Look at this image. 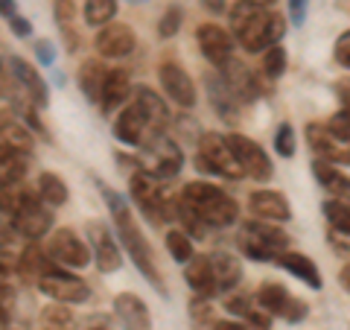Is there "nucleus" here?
<instances>
[{
    "instance_id": "1",
    "label": "nucleus",
    "mask_w": 350,
    "mask_h": 330,
    "mask_svg": "<svg viewBox=\"0 0 350 330\" xmlns=\"http://www.w3.org/2000/svg\"><path fill=\"white\" fill-rule=\"evenodd\" d=\"M96 184H100V193H103V199L108 205V211H111V219H114V228H117V234H120V243H123V249L129 251V260L137 266V272L144 275V278L152 283V287L158 290V295H163L167 299V287H163V278H161V272L155 266V255H152V246H149V240L144 237V231L137 228L135 223V214H131V207H129V199H123L117 190H111L108 184H103L100 179H96Z\"/></svg>"
},
{
    "instance_id": "2",
    "label": "nucleus",
    "mask_w": 350,
    "mask_h": 330,
    "mask_svg": "<svg viewBox=\"0 0 350 330\" xmlns=\"http://www.w3.org/2000/svg\"><path fill=\"white\" fill-rule=\"evenodd\" d=\"M231 36L245 53L269 50L286 36V21L257 0H237L231 6Z\"/></svg>"
},
{
    "instance_id": "3",
    "label": "nucleus",
    "mask_w": 350,
    "mask_h": 330,
    "mask_svg": "<svg viewBox=\"0 0 350 330\" xmlns=\"http://www.w3.org/2000/svg\"><path fill=\"white\" fill-rule=\"evenodd\" d=\"M181 202L211 228H228V225H234L237 216H239V207H237V202L231 199V196H228L225 190H219L216 184H207V181L184 184Z\"/></svg>"
},
{
    "instance_id": "4",
    "label": "nucleus",
    "mask_w": 350,
    "mask_h": 330,
    "mask_svg": "<svg viewBox=\"0 0 350 330\" xmlns=\"http://www.w3.org/2000/svg\"><path fill=\"white\" fill-rule=\"evenodd\" d=\"M237 243L243 249L245 257L257 260V263H278V257L289 251L286 231L278 228L275 223H266V219L245 223L237 234Z\"/></svg>"
},
{
    "instance_id": "5",
    "label": "nucleus",
    "mask_w": 350,
    "mask_h": 330,
    "mask_svg": "<svg viewBox=\"0 0 350 330\" xmlns=\"http://www.w3.org/2000/svg\"><path fill=\"white\" fill-rule=\"evenodd\" d=\"M196 167L204 170V173H213V175H222V179H243L245 170L243 164L237 161L231 144L228 138L216 135V131H204L199 138V152H196Z\"/></svg>"
},
{
    "instance_id": "6",
    "label": "nucleus",
    "mask_w": 350,
    "mask_h": 330,
    "mask_svg": "<svg viewBox=\"0 0 350 330\" xmlns=\"http://www.w3.org/2000/svg\"><path fill=\"white\" fill-rule=\"evenodd\" d=\"M140 164H144V170H149L155 179L167 181V179H175V175L181 173L184 167V152L181 147L175 144L172 138H167L163 131L158 135H149L144 140V147H140Z\"/></svg>"
},
{
    "instance_id": "7",
    "label": "nucleus",
    "mask_w": 350,
    "mask_h": 330,
    "mask_svg": "<svg viewBox=\"0 0 350 330\" xmlns=\"http://www.w3.org/2000/svg\"><path fill=\"white\" fill-rule=\"evenodd\" d=\"M306 144L312 155L330 164H350V138H342L327 123H310L306 126Z\"/></svg>"
},
{
    "instance_id": "8",
    "label": "nucleus",
    "mask_w": 350,
    "mask_h": 330,
    "mask_svg": "<svg viewBox=\"0 0 350 330\" xmlns=\"http://www.w3.org/2000/svg\"><path fill=\"white\" fill-rule=\"evenodd\" d=\"M228 144H231L234 155H237L239 164H243L248 179H254V181H269L271 179L275 167H271V161H269L266 152H262L260 144H254V140L245 138V135H237V131L234 135H228Z\"/></svg>"
},
{
    "instance_id": "9",
    "label": "nucleus",
    "mask_w": 350,
    "mask_h": 330,
    "mask_svg": "<svg viewBox=\"0 0 350 330\" xmlns=\"http://www.w3.org/2000/svg\"><path fill=\"white\" fill-rule=\"evenodd\" d=\"M47 251L59 266L85 269L88 263H91V251H88V246L82 243V237H76V231H70V228H59L56 234L50 237Z\"/></svg>"
},
{
    "instance_id": "10",
    "label": "nucleus",
    "mask_w": 350,
    "mask_h": 330,
    "mask_svg": "<svg viewBox=\"0 0 350 330\" xmlns=\"http://www.w3.org/2000/svg\"><path fill=\"white\" fill-rule=\"evenodd\" d=\"M38 290L56 304H82L91 299V290H88L79 278H73V275L62 272V269H53L50 275H44L38 281Z\"/></svg>"
},
{
    "instance_id": "11",
    "label": "nucleus",
    "mask_w": 350,
    "mask_h": 330,
    "mask_svg": "<svg viewBox=\"0 0 350 330\" xmlns=\"http://www.w3.org/2000/svg\"><path fill=\"white\" fill-rule=\"evenodd\" d=\"M196 41H199L202 56L211 64H216V68H225V64L234 59V41L237 38L222 27L202 24L199 29H196Z\"/></svg>"
},
{
    "instance_id": "12",
    "label": "nucleus",
    "mask_w": 350,
    "mask_h": 330,
    "mask_svg": "<svg viewBox=\"0 0 350 330\" xmlns=\"http://www.w3.org/2000/svg\"><path fill=\"white\" fill-rule=\"evenodd\" d=\"M149 135H158V131H152L144 108L131 100L123 112H120V117L114 120V138L120 140V144H126V147H144V140Z\"/></svg>"
},
{
    "instance_id": "13",
    "label": "nucleus",
    "mask_w": 350,
    "mask_h": 330,
    "mask_svg": "<svg viewBox=\"0 0 350 330\" xmlns=\"http://www.w3.org/2000/svg\"><path fill=\"white\" fill-rule=\"evenodd\" d=\"M88 240H91V249H94V260H96V269L103 275L108 272H117L123 266V255H120V249L114 243L111 231L105 228V223H88Z\"/></svg>"
},
{
    "instance_id": "14",
    "label": "nucleus",
    "mask_w": 350,
    "mask_h": 330,
    "mask_svg": "<svg viewBox=\"0 0 350 330\" xmlns=\"http://www.w3.org/2000/svg\"><path fill=\"white\" fill-rule=\"evenodd\" d=\"M135 44H137L135 29H131L129 24H114V21L108 27H103L100 32H96V38H94L96 53L105 56V59H123V56H129V53L135 50Z\"/></svg>"
},
{
    "instance_id": "15",
    "label": "nucleus",
    "mask_w": 350,
    "mask_h": 330,
    "mask_svg": "<svg viewBox=\"0 0 350 330\" xmlns=\"http://www.w3.org/2000/svg\"><path fill=\"white\" fill-rule=\"evenodd\" d=\"M161 85H163V91H167V97L175 103V105H181V108H193L196 105V85L190 79V73L181 68V64H161Z\"/></svg>"
},
{
    "instance_id": "16",
    "label": "nucleus",
    "mask_w": 350,
    "mask_h": 330,
    "mask_svg": "<svg viewBox=\"0 0 350 330\" xmlns=\"http://www.w3.org/2000/svg\"><path fill=\"white\" fill-rule=\"evenodd\" d=\"M204 88H207V97H211V105L213 112L225 120V123H237L239 120V100L237 94L231 91V85L225 82L222 73H207L204 76Z\"/></svg>"
},
{
    "instance_id": "17",
    "label": "nucleus",
    "mask_w": 350,
    "mask_h": 330,
    "mask_svg": "<svg viewBox=\"0 0 350 330\" xmlns=\"http://www.w3.org/2000/svg\"><path fill=\"white\" fill-rule=\"evenodd\" d=\"M222 76H225V82L231 85V91L237 94V100L239 103H254L257 97L262 94V88H260V79L254 76V71L245 68L243 62H237L231 59L222 68Z\"/></svg>"
},
{
    "instance_id": "18",
    "label": "nucleus",
    "mask_w": 350,
    "mask_h": 330,
    "mask_svg": "<svg viewBox=\"0 0 350 330\" xmlns=\"http://www.w3.org/2000/svg\"><path fill=\"white\" fill-rule=\"evenodd\" d=\"M6 71L15 76V79L24 85V91L29 94V100H32V105H47V100H50V94H47V85H44V79L36 73V68H32L29 62H24L21 56H6Z\"/></svg>"
},
{
    "instance_id": "19",
    "label": "nucleus",
    "mask_w": 350,
    "mask_h": 330,
    "mask_svg": "<svg viewBox=\"0 0 350 330\" xmlns=\"http://www.w3.org/2000/svg\"><path fill=\"white\" fill-rule=\"evenodd\" d=\"M248 207H251V214H254L257 219H266V223H286V219H292L289 202L283 199L280 193H275V190H257V193H251Z\"/></svg>"
},
{
    "instance_id": "20",
    "label": "nucleus",
    "mask_w": 350,
    "mask_h": 330,
    "mask_svg": "<svg viewBox=\"0 0 350 330\" xmlns=\"http://www.w3.org/2000/svg\"><path fill=\"white\" fill-rule=\"evenodd\" d=\"M114 310H117V318L123 322L126 330H152L149 307L140 301L135 292H120L114 299Z\"/></svg>"
},
{
    "instance_id": "21",
    "label": "nucleus",
    "mask_w": 350,
    "mask_h": 330,
    "mask_svg": "<svg viewBox=\"0 0 350 330\" xmlns=\"http://www.w3.org/2000/svg\"><path fill=\"white\" fill-rule=\"evenodd\" d=\"M131 94V79H129V71L123 68H114L108 71L105 76V85H103V97H100V108L103 114H111L114 108H120Z\"/></svg>"
},
{
    "instance_id": "22",
    "label": "nucleus",
    "mask_w": 350,
    "mask_h": 330,
    "mask_svg": "<svg viewBox=\"0 0 350 330\" xmlns=\"http://www.w3.org/2000/svg\"><path fill=\"white\" fill-rule=\"evenodd\" d=\"M184 281L190 283V290L199 295V299H211L213 292H219L216 278H213L211 257H193L187 266H184Z\"/></svg>"
},
{
    "instance_id": "23",
    "label": "nucleus",
    "mask_w": 350,
    "mask_h": 330,
    "mask_svg": "<svg viewBox=\"0 0 350 330\" xmlns=\"http://www.w3.org/2000/svg\"><path fill=\"white\" fill-rule=\"evenodd\" d=\"M18 269H21V275H24V278H29V281L38 283L44 275H50L53 269H59V263L50 257V251L38 249V243H29L24 251H21Z\"/></svg>"
},
{
    "instance_id": "24",
    "label": "nucleus",
    "mask_w": 350,
    "mask_h": 330,
    "mask_svg": "<svg viewBox=\"0 0 350 330\" xmlns=\"http://www.w3.org/2000/svg\"><path fill=\"white\" fill-rule=\"evenodd\" d=\"M278 266L286 269L289 275H295V278H301L306 287H312V290H321L324 287L321 272H319V266H315V260L301 255V251H286V255H280L278 257Z\"/></svg>"
},
{
    "instance_id": "25",
    "label": "nucleus",
    "mask_w": 350,
    "mask_h": 330,
    "mask_svg": "<svg viewBox=\"0 0 350 330\" xmlns=\"http://www.w3.org/2000/svg\"><path fill=\"white\" fill-rule=\"evenodd\" d=\"M312 175L321 181L324 190H330V193H333V199H338V202H350V179H347L345 173H338L336 164L315 158V161H312Z\"/></svg>"
},
{
    "instance_id": "26",
    "label": "nucleus",
    "mask_w": 350,
    "mask_h": 330,
    "mask_svg": "<svg viewBox=\"0 0 350 330\" xmlns=\"http://www.w3.org/2000/svg\"><path fill=\"white\" fill-rule=\"evenodd\" d=\"M135 103L144 108V114H146V120H149L152 131H163V129H167V123H170V112H167L163 100H161L155 91H152V88L140 85L137 91H135Z\"/></svg>"
},
{
    "instance_id": "27",
    "label": "nucleus",
    "mask_w": 350,
    "mask_h": 330,
    "mask_svg": "<svg viewBox=\"0 0 350 330\" xmlns=\"http://www.w3.org/2000/svg\"><path fill=\"white\" fill-rule=\"evenodd\" d=\"M211 266H213V278H216L219 292L234 290L239 283V278H243V266H239V260L234 255H228V251H216V255H211Z\"/></svg>"
},
{
    "instance_id": "28",
    "label": "nucleus",
    "mask_w": 350,
    "mask_h": 330,
    "mask_svg": "<svg viewBox=\"0 0 350 330\" xmlns=\"http://www.w3.org/2000/svg\"><path fill=\"white\" fill-rule=\"evenodd\" d=\"M105 76H108V71H105V64L100 59H88L82 68H79V88H82V94L91 103H100Z\"/></svg>"
},
{
    "instance_id": "29",
    "label": "nucleus",
    "mask_w": 350,
    "mask_h": 330,
    "mask_svg": "<svg viewBox=\"0 0 350 330\" xmlns=\"http://www.w3.org/2000/svg\"><path fill=\"white\" fill-rule=\"evenodd\" d=\"M0 135H3V149L21 152V155H32V135L21 123H15V120H3Z\"/></svg>"
},
{
    "instance_id": "30",
    "label": "nucleus",
    "mask_w": 350,
    "mask_h": 330,
    "mask_svg": "<svg viewBox=\"0 0 350 330\" xmlns=\"http://www.w3.org/2000/svg\"><path fill=\"white\" fill-rule=\"evenodd\" d=\"M286 301H289V292H286V287H283V283H278V281H266V283H262V287L257 290V304H260L266 313H271V316H280V310L286 307Z\"/></svg>"
},
{
    "instance_id": "31",
    "label": "nucleus",
    "mask_w": 350,
    "mask_h": 330,
    "mask_svg": "<svg viewBox=\"0 0 350 330\" xmlns=\"http://www.w3.org/2000/svg\"><path fill=\"white\" fill-rule=\"evenodd\" d=\"M53 15H56V24L62 29L64 41H68V50L73 53L76 47H79V41H76V32H73V18H76V3L73 0H53Z\"/></svg>"
},
{
    "instance_id": "32",
    "label": "nucleus",
    "mask_w": 350,
    "mask_h": 330,
    "mask_svg": "<svg viewBox=\"0 0 350 330\" xmlns=\"http://www.w3.org/2000/svg\"><path fill=\"white\" fill-rule=\"evenodd\" d=\"M27 164H29V155L3 149V161H0V179H3V187L21 184V179L27 175Z\"/></svg>"
},
{
    "instance_id": "33",
    "label": "nucleus",
    "mask_w": 350,
    "mask_h": 330,
    "mask_svg": "<svg viewBox=\"0 0 350 330\" xmlns=\"http://www.w3.org/2000/svg\"><path fill=\"white\" fill-rule=\"evenodd\" d=\"M38 196L47 205L59 207V205L68 202V184H64L56 173H41L38 175Z\"/></svg>"
},
{
    "instance_id": "34",
    "label": "nucleus",
    "mask_w": 350,
    "mask_h": 330,
    "mask_svg": "<svg viewBox=\"0 0 350 330\" xmlns=\"http://www.w3.org/2000/svg\"><path fill=\"white\" fill-rule=\"evenodd\" d=\"M117 15V0H85V24L88 27H108Z\"/></svg>"
},
{
    "instance_id": "35",
    "label": "nucleus",
    "mask_w": 350,
    "mask_h": 330,
    "mask_svg": "<svg viewBox=\"0 0 350 330\" xmlns=\"http://www.w3.org/2000/svg\"><path fill=\"white\" fill-rule=\"evenodd\" d=\"M167 251L175 257V263H184V266H187V263L196 257L187 231H170V234H167Z\"/></svg>"
},
{
    "instance_id": "36",
    "label": "nucleus",
    "mask_w": 350,
    "mask_h": 330,
    "mask_svg": "<svg viewBox=\"0 0 350 330\" xmlns=\"http://www.w3.org/2000/svg\"><path fill=\"white\" fill-rule=\"evenodd\" d=\"M324 216L333 225V231L350 234V202H338V199H327L324 202Z\"/></svg>"
},
{
    "instance_id": "37",
    "label": "nucleus",
    "mask_w": 350,
    "mask_h": 330,
    "mask_svg": "<svg viewBox=\"0 0 350 330\" xmlns=\"http://www.w3.org/2000/svg\"><path fill=\"white\" fill-rule=\"evenodd\" d=\"M283 71H286V50L275 44V47H269L262 53V76L266 79H280Z\"/></svg>"
},
{
    "instance_id": "38",
    "label": "nucleus",
    "mask_w": 350,
    "mask_h": 330,
    "mask_svg": "<svg viewBox=\"0 0 350 330\" xmlns=\"http://www.w3.org/2000/svg\"><path fill=\"white\" fill-rule=\"evenodd\" d=\"M70 325H73V313L68 310V307L53 304L41 313V330H68Z\"/></svg>"
},
{
    "instance_id": "39",
    "label": "nucleus",
    "mask_w": 350,
    "mask_h": 330,
    "mask_svg": "<svg viewBox=\"0 0 350 330\" xmlns=\"http://www.w3.org/2000/svg\"><path fill=\"white\" fill-rule=\"evenodd\" d=\"M190 322H193V327L196 330H207V327H216V322H213V307L207 304L204 299H193L190 301Z\"/></svg>"
},
{
    "instance_id": "40",
    "label": "nucleus",
    "mask_w": 350,
    "mask_h": 330,
    "mask_svg": "<svg viewBox=\"0 0 350 330\" xmlns=\"http://www.w3.org/2000/svg\"><path fill=\"white\" fill-rule=\"evenodd\" d=\"M181 18H184L181 6H167V12H163L161 21H158V36L161 38H172L175 32L181 29Z\"/></svg>"
},
{
    "instance_id": "41",
    "label": "nucleus",
    "mask_w": 350,
    "mask_h": 330,
    "mask_svg": "<svg viewBox=\"0 0 350 330\" xmlns=\"http://www.w3.org/2000/svg\"><path fill=\"white\" fill-rule=\"evenodd\" d=\"M275 149L280 158H292L295 155V129L292 123H280L275 131Z\"/></svg>"
},
{
    "instance_id": "42",
    "label": "nucleus",
    "mask_w": 350,
    "mask_h": 330,
    "mask_svg": "<svg viewBox=\"0 0 350 330\" xmlns=\"http://www.w3.org/2000/svg\"><path fill=\"white\" fill-rule=\"evenodd\" d=\"M306 313H310V310H306V301L292 299V295H289L286 307L280 310V318H283V322H289V325H298V322H304V318H306Z\"/></svg>"
},
{
    "instance_id": "43",
    "label": "nucleus",
    "mask_w": 350,
    "mask_h": 330,
    "mask_svg": "<svg viewBox=\"0 0 350 330\" xmlns=\"http://www.w3.org/2000/svg\"><path fill=\"white\" fill-rule=\"evenodd\" d=\"M333 56H336V62L342 64V68H347V71H350V29H347V32H342V36L336 38Z\"/></svg>"
},
{
    "instance_id": "44",
    "label": "nucleus",
    "mask_w": 350,
    "mask_h": 330,
    "mask_svg": "<svg viewBox=\"0 0 350 330\" xmlns=\"http://www.w3.org/2000/svg\"><path fill=\"white\" fill-rule=\"evenodd\" d=\"M228 313H234L239 318H248L251 313H254V307H251V299L248 295H234V299H228Z\"/></svg>"
},
{
    "instance_id": "45",
    "label": "nucleus",
    "mask_w": 350,
    "mask_h": 330,
    "mask_svg": "<svg viewBox=\"0 0 350 330\" xmlns=\"http://www.w3.org/2000/svg\"><path fill=\"white\" fill-rule=\"evenodd\" d=\"M330 126L336 135H342V138H350V108H342V112H336L333 117H330Z\"/></svg>"
},
{
    "instance_id": "46",
    "label": "nucleus",
    "mask_w": 350,
    "mask_h": 330,
    "mask_svg": "<svg viewBox=\"0 0 350 330\" xmlns=\"http://www.w3.org/2000/svg\"><path fill=\"white\" fill-rule=\"evenodd\" d=\"M36 59L44 64V68H50V64L56 62V47H53V41H47V38L36 41Z\"/></svg>"
},
{
    "instance_id": "47",
    "label": "nucleus",
    "mask_w": 350,
    "mask_h": 330,
    "mask_svg": "<svg viewBox=\"0 0 350 330\" xmlns=\"http://www.w3.org/2000/svg\"><path fill=\"white\" fill-rule=\"evenodd\" d=\"M289 15H292V27H304V21H306V0H289Z\"/></svg>"
},
{
    "instance_id": "48",
    "label": "nucleus",
    "mask_w": 350,
    "mask_h": 330,
    "mask_svg": "<svg viewBox=\"0 0 350 330\" xmlns=\"http://www.w3.org/2000/svg\"><path fill=\"white\" fill-rule=\"evenodd\" d=\"M6 24H9V29H12V32H15V36H18V38H27V36H29V32H32V29H29V21H27V18H21V15H15V18H9V21H6Z\"/></svg>"
},
{
    "instance_id": "49",
    "label": "nucleus",
    "mask_w": 350,
    "mask_h": 330,
    "mask_svg": "<svg viewBox=\"0 0 350 330\" xmlns=\"http://www.w3.org/2000/svg\"><path fill=\"white\" fill-rule=\"evenodd\" d=\"M199 3L207 9V12H211V15H222L225 12V9H228V3H225V0H199Z\"/></svg>"
},
{
    "instance_id": "50",
    "label": "nucleus",
    "mask_w": 350,
    "mask_h": 330,
    "mask_svg": "<svg viewBox=\"0 0 350 330\" xmlns=\"http://www.w3.org/2000/svg\"><path fill=\"white\" fill-rule=\"evenodd\" d=\"M336 91H338V97H342V103H345V108H350V79H342L336 85Z\"/></svg>"
},
{
    "instance_id": "51",
    "label": "nucleus",
    "mask_w": 350,
    "mask_h": 330,
    "mask_svg": "<svg viewBox=\"0 0 350 330\" xmlns=\"http://www.w3.org/2000/svg\"><path fill=\"white\" fill-rule=\"evenodd\" d=\"M0 6H3V18H15L18 15V6H15V0H0Z\"/></svg>"
},
{
    "instance_id": "52",
    "label": "nucleus",
    "mask_w": 350,
    "mask_h": 330,
    "mask_svg": "<svg viewBox=\"0 0 350 330\" xmlns=\"http://www.w3.org/2000/svg\"><path fill=\"white\" fill-rule=\"evenodd\" d=\"M213 330H245V325H237V322H216Z\"/></svg>"
},
{
    "instance_id": "53",
    "label": "nucleus",
    "mask_w": 350,
    "mask_h": 330,
    "mask_svg": "<svg viewBox=\"0 0 350 330\" xmlns=\"http://www.w3.org/2000/svg\"><path fill=\"white\" fill-rule=\"evenodd\" d=\"M342 287L350 292V263H347V266L342 269Z\"/></svg>"
},
{
    "instance_id": "54",
    "label": "nucleus",
    "mask_w": 350,
    "mask_h": 330,
    "mask_svg": "<svg viewBox=\"0 0 350 330\" xmlns=\"http://www.w3.org/2000/svg\"><path fill=\"white\" fill-rule=\"evenodd\" d=\"M257 3H262V6H271V3H275V0H257Z\"/></svg>"
},
{
    "instance_id": "55",
    "label": "nucleus",
    "mask_w": 350,
    "mask_h": 330,
    "mask_svg": "<svg viewBox=\"0 0 350 330\" xmlns=\"http://www.w3.org/2000/svg\"><path fill=\"white\" fill-rule=\"evenodd\" d=\"M129 3H146V0H129Z\"/></svg>"
}]
</instances>
